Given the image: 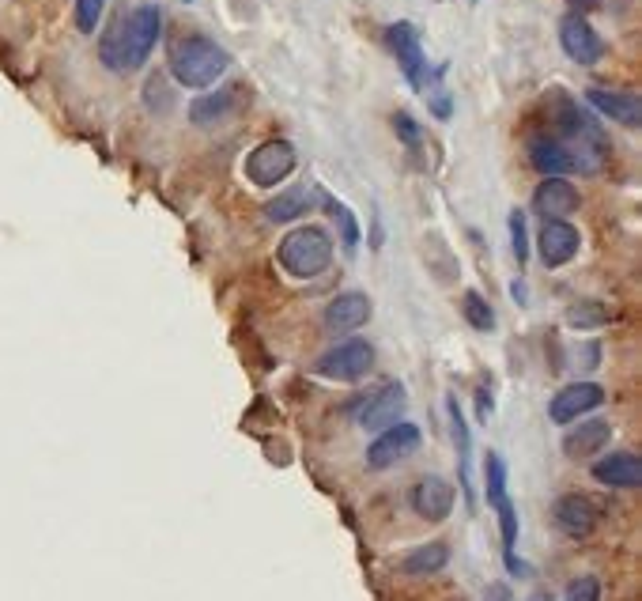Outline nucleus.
<instances>
[{"instance_id": "nucleus-31", "label": "nucleus", "mask_w": 642, "mask_h": 601, "mask_svg": "<svg viewBox=\"0 0 642 601\" xmlns=\"http://www.w3.org/2000/svg\"><path fill=\"white\" fill-rule=\"evenodd\" d=\"M325 205H329L340 216V227H344V246H348V250H355V246H359V227H355V216L344 205H340V201H333V197H329Z\"/></svg>"}, {"instance_id": "nucleus-2", "label": "nucleus", "mask_w": 642, "mask_h": 601, "mask_svg": "<svg viewBox=\"0 0 642 601\" xmlns=\"http://www.w3.org/2000/svg\"><path fill=\"white\" fill-rule=\"evenodd\" d=\"M552 137L563 144V152L571 155V171L578 174H601V167L609 163V140L601 133V125L590 110H582L575 99L567 95H552Z\"/></svg>"}, {"instance_id": "nucleus-34", "label": "nucleus", "mask_w": 642, "mask_h": 601, "mask_svg": "<svg viewBox=\"0 0 642 601\" xmlns=\"http://www.w3.org/2000/svg\"><path fill=\"white\" fill-rule=\"evenodd\" d=\"M488 416H491V394L480 390V420H488Z\"/></svg>"}, {"instance_id": "nucleus-9", "label": "nucleus", "mask_w": 642, "mask_h": 601, "mask_svg": "<svg viewBox=\"0 0 642 601\" xmlns=\"http://www.w3.org/2000/svg\"><path fill=\"white\" fill-rule=\"evenodd\" d=\"M416 450H420V428L408 424V420H397V424L378 431V439L367 447V465L371 469H389V465L405 462L408 454H416Z\"/></svg>"}, {"instance_id": "nucleus-11", "label": "nucleus", "mask_w": 642, "mask_h": 601, "mask_svg": "<svg viewBox=\"0 0 642 601\" xmlns=\"http://www.w3.org/2000/svg\"><path fill=\"white\" fill-rule=\"evenodd\" d=\"M552 522H556L559 533H567L571 541H582V537H590V533L597 530L601 507H597L590 496H582V492H567V496L556 499Z\"/></svg>"}, {"instance_id": "nucleus-30", "label": "nucleus", "mask_w": 642, "mask_h": 601, "mask_svg": "<svg viewBox=\"0 0 642 601\" xmlns=\"http://www.w3.org/2000/svg\"><path fill=\"white\" fill-rule=\"evenodd\" d=\"M563 601H601V579H593V575L575 579V583L567 586V598Z\"/></svg>"}, {"instance_id": "nucleus-35", "label": "nucleus", "mask_w": 642, "mask_h": 601, "mask_svg": "<svg viewBox=\"0 0 642 601\" xmlns=\"http://www.w3.org/2000/svg\"><path fill=\"white\" fill-rule=\"evenodd\" d=\"M529 601H552V594H544V590H537V594H533Z\"/></svg>"}, {"instance_id": "nucleus-14", "label": "nucleus", "mask_w": 642, "mask_h": 601, "mask_svg": "<svg viewBox=\"0 0 642 601\" xmlns=\"http://www.w3.org/2000/svg\"><path fill=\"white\" fill-rule=\"evenodd\" d=\"M586 103L605 114L609 121L624 125V129H639L642 125V103L639 95H627V91H609V87H590L586 91Z\"/></svg>"}, {"instance_id": "nucleus-24", "label": "nucleus", "mask_w": 642, "mask_h": 601, "mask_svg": "<svg viewBox=\"0 0 642 601\" xmlns=\"http://www.w3.org/2000/svg\"><path fill=\"white\" fill-rule=\"evenodd\" d=\"M231 110H235V91H231V87H220V91H208V95L189 103V121H193V125H216V121L227 118Z\"/></svg>"}, {"instance_id": "nucleus-23", "label": "nucleus", "mask_w": 642, "mask_h": 601, "mask_svg": "<svg viewBox=\"0 0 642 601\" xmlns=\"http://www.w3.org/2000/svg\"><path fill=\"white\" fill-rule=\"evenodd\" d=\"M446 564H450V549L442 541H431V545H420V549L408 552L401 560V571L412 575V579H423V575H439Z\"/></svg>"}, {"instance_id": "nucleus-8", "label": "nucleus", "mask_w": 642, "mask_h": 601, "mask_svg": "<svg viewBox=\"0 0 642 601\" xmlns=\"http://www.w3.org/2000/svg\"><path fill=\"white\" fill-rule=\"evenodd\" d=\"M386 46L397 57V69L405 72V80L412 91L427 87V61H423V46H420V31L412 23H389L386 27Z\"/></svg>"}, {"instance_id": "nucleus-16", "label": "nucleus", "mask_w": 642, "mask_h": 601, "mask_svg": "<svg viewBox=\"0 0 642 601\" xmlns=\"http://www.w3.org/2000/svg\"><path fill=\"white\" fill-rule=\"evenodd\" d=\"M609 439H612L609 420H575V428L563 435V454L575 458V462H586V458H597L601 450L609 447Z\"/></svg>"}, {"instance_id": "nucleus-6", "label": "nucleus", "mask_w": 642, "mask_h": 601, "mask_svg": "<svg viewBox=\"0 0 642 601\" xmlns=\"http://www.w3.org/2000/svg\"><path fill=\"white\" fill-rule=\"evenodd\" d=\"M295 163H299V155H295L288 140H265V144H257L254 152L246 155V178L261 189H272L280 186L284 178H291Z\"/></svg>"}, {"instance_id": "nucleus-25", "label": "nucleus", "mask_w": 642, "mask_h": 601, "mask_svg": "<svg viewBox=\"0 0 642 601\" xmlns=\"http://www.w3.org/2000/svg\"><path fill=\"white\" fill-rule=\"evenodd\" d=\"M461 310H465V322L480 333H491L495 329V314H491V303L480 292H465L461 295Z\"/></svg>"}, {"instance_id": "nucleus-19", "label": "nucleus", "mask_w": 642, "mask_h": 601, "mask_svg": "<svg viewBox=\"0 0 642 601\" xmlns=\"http://www.w3.org/2000/svg\"><path fill=\"white\" fill-rule=\"evenodd\" d=\"M367 318H371V299L363 292H344L325 307L329 333H355L359 326H367Z\"/></svg>"}, {"instance_id": "nucleus-32", "label": "nucleus", "mask_w": 642, "mask_h": 601, "mask_svg": "<svg viewBox=\"0 0 642 601\" xmlns=\"http://www.w3.org/2000/svg\"><path fill=\"white\" fill-rule=\"evenodd\" d=\"M567 4L575 8V16H590V12L601 8V0H567Z\"/></svg>"}, {"instance_id": "nucleus-22", "label": "nucleus", "mask_w": 642, "mask_h": 601, "mask_svg": "<svg viewBox=\"0 0 642 601\" xmlns=\"http://www.w3.org/2000/svg\"><path fill=\"white\" fill-rule=\"evenodd\" d=\"M529 163H533V171H541L544 178H563V174H571V155L563 152V144H559L556 137L529 140Z\"/></svg>"}, {"instance_id": "nucleus-28", "label": "nucleus", "mask_w": 642, "mask_h": 601, "mask_svg": "<svg viewBox=\"0 0 642 601\" xmlns=\"http://www.w3.org/2000/svg\"><path fill=\"white\" fill-rule=\"evenodd\" d=\"M102 8H106V0H76V27H80V35H95Z\"/></svg>"}, {"instance_id": "nucleus-27", "label": "nucleus", "mask_w": 642, "mask_h": 601, "mask_svg": "<svg viewBox=\"0 0 642 601\" xmlns=\"http://www.w3.org/2000/svg\"><path fill=\"white\" fill-rule=\"evenodd\" d=\"M567 322H571L575 329L605 326V322H609V310L597 307V303H578V307H571V314H567Z\"/></svg>"}, {"instance_id": "nucleus-13", "label": "nucleus", "mask_w": 642, "mask_h": 601, "mask_svg": "<svg viewBox=\"0 0 642 601\" xmlns=\"http://www.w3.org/2000/svg\"><path fill=\"white\" fill-rule=\"evenodd\" d=\"M582 235L567 220H544L541 235H537V254H541L544 269H559L578 254Z\"/></svg>"}, {"instance_id": "nucleus-18", "label": "nucleus", "mask_w": 642, "mask_h": 601, "mask_svg": "<svg viewBox=\"0 0 642 601\" xmlns=\"http://www.w3.org/2000/svg\"><path fill=\"white\" fill-rule=\"evenodd\" d=\"M412 511L427 522H442V518H450L454 511V488L442 481V477H423L416 481L412 488Z\"/></svg>"}, {"instance_id": "nucleus-15", "label": "nucleus", "mask_w": 642, "mask_h": 601, "mask_svg": "<svg viewBox=\"0 0 642 601\" xmlns=\"http://www.w3.org/2000/svg\"><path fill=\"white\" fill-rule=\"evenodd\" d=\"M533 212L541 220H567L571 212H578V189L567 178H544L533 189Z\"/></svg>"}, {"instance_id": "nucleus-26", "label": "nucleus", "mask_w": 642, "mask_h": 601, "mask_svg": "<svg viewBox=\"0 0 642 601\" xmlns=\"http://www.w3.org/2000/svg\"><path fill=\"white\" fill-rule=\"evenodd\" d=\"M393 129H397V140L405 144L408 152H420V148H423V129H420V121L412 118V114L397 110V114H393Z\"/></svg>"}, {"instance_id": "nucleus-36", "label": "nucleus", "mask_w": 642, "mask_h": 601, "mask_svg": "<svg viewBox=\"0 0 642 601\" xmlns=\"http://www.w3.org/2000/svg\"><path fill=\"white\" fill-rule=\"evenodd\" d=\"M186 4H189V0H186Z\"/></svg>"}, {"instance_id": "nucleus-4", "label": "nucleus", "mask_w": 642, "mask_h": 601, "mask_svg": "<svg viewBox=\"0 0 642 601\" xmlns=\"http://www.w3.org/2000/svg\"><path fill=\"white\" fill-rule=\"evenodd\" d=\"M276 258L284 265V273L295 280H314L333 265V239L321 231V227L306 224L295 227L284 235V242L276 246Z\"/></svg>"}, {"instance_id": "nucleus-20", "label": "nucleus", "mask_w": 642, "mask_h": 601, "mask_svg": "<svg viewBox=\"0 0 642 601\" xmlns=\"http://www.w3.org/2000/svg\"><path fill=\"white\" fill-rule=\"evenodd\" d=\"M314 205H318V189H306V186L284 189V193H276L269 205H265V220H272V224H291V220H303Z\"/></svg>"}, {"instance_id": "nucleus-12", "label": "nucleus", "mask_w": 642, "mask_h": 601, "mask_svg": "<svg viewBox=\"0 0 642 601\" xmlns=\"http://www.w3.org/2000/svg\"><path fill=\"white\" fill-rule=\"evenodd\" d=\"M601 405H605V386H597V382H571V386H563L552 397L548 416H552V424H575V420H582V416L601 409Z\"/></svg>"}, {"instance_id": "nucleus-3", "label": "nucleus", "mask_w": 642, "mask_h": 601, "mask_svg": "<svg viewBox=\"0 0 642 601\" xmlns=\"http://www.w3.org/2000/svg\"><path fill=\"white\" fill-rule=\"evenodd\" d=\"M167 69L182 87H212L223 72L231 69V57H227V50H223L220 42H212V38L186 35L170 46Z\"/></svg>"}, {"instance_id": "nucleus-29", "label": "nucleus", "mask_w": 642, "mask_h": 601, "mask_svg": "<svg viewBox=\"0 0 642 601\" xmlns=\"http://www.w3.org/2000/svg\"><path fill=\"white\" fill-rule=\"evenodd\" d=\"M510 246H514L518 265H522V261L529 258V231H525V216L518 212V208L510 212Z\"/></svg>"}, {"instance_id": "nucleus-21", "label": "nucleus", "mask_w": 642, "mask_h": 601, "mask_svg": "<svg viewBox=\"0 0 642 601\" xmlns=\"http://www.w3.org/2000/svg\"><path fill=\"white\" fill-rule=\"evenodd\" d=\"M450 431H454V447H457V462H461V488L469 507H476V492H473V439H469V424L461 416L457 397H450Z\"/></svg>"}, {"instance_id": "nucleus-1", "label": "nucleus", "mask_w": 642, "mask_h": 601, "mask_svg": "<svg viewBox=\"0 0 642 601\" xmlns=\"http://www.w3.org/2000/svg\"><path fill=\"white\" fill-rule=\"evenodd\" d=\"M163 35V12L159 4H136L129 16H121L99 42V57L110 72H136L148 65L155 42Z\"/></svg>"}, {"instance_id": "nucleus-5", "label": "nucleus", "mask_w": 642, "mask_h": 601, "mask_svg": "<svg viewBox=\"0 0 642 601\" xmlns=\"http://www.w3.org/2000/svg\"><path fill=\"white\" fill-rule=\"evenodd\" d=\"M374 367V344L371 341H340L333 344L318 363H314V371L321 378H333V382H359V378H367Z\"/></svg>"}, {"instance_id": "nucleus-10", "label": "nucleus", "mask_w": 642, "mask_h": 601, "mask_svg": "<svg viewBox=\"0 0 642 601\" xmlns=\"http://www.w3.org/2000/svg\"><path fill=\"white\" fill-rule=\"evenodd\" d=\"M559 46H563V53H567L575 65H586V69L605 57V38L593 31L590 19L575 16V12L559 23Z\"/></svg>"}, {"instance_id": "nucleus-7", "label": "nucleus", "mask_w": 642, "mask_h": 601, "mask_svg": "<svg viewBox=\"0 0 642 601\" xmlns=\"http://www.w3.org/2000/svg\"><path fill=\"white\" fill-rule=\"evenodd\" d=\"M405 405H408L405 386H401V382H386V386H378L374 394L359 397L352 405V416L363 431H382L401 420Z\"/></svg>"}, {"instance_id": "nucleus-33", "label": "nucleus", "mask_w": 642, "mask_h": 601, "mask_svg": "<svg viewBox=\"0 0 642 601\" xmlns=\"http://www.w3.org/2000/svg\"><path fill=\"white\" fill-rule=\"evenodd\" d=\"M488 601H514V598H510V586L507 583H491L488 586Z\"/></svg>"}, {"instance_id": "nucleus-17", "label": "nucleus", "mask_w": 642, "mask_h": 601, "mask_svg": "<svg viewBox=\"0 0 642 601\" xmlns=\"http://www.w3.org/2000/svg\"><path fill=\"white\" fill-rule=\"evenodd\" d=\"M593 481L605 484V488H639L642 484V462L631 450H616L593 462Z\"/></svg>"}]
</instances>
